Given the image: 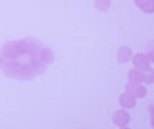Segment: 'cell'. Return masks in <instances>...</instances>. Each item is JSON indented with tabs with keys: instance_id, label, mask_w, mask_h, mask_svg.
I'll return each mask as SVG.
<instances>
[{
	"instance_id": "4",
	"label": "cell",
	"mask_w": 154,
	"mask_h": 129,
	"mask_svg": "<svg viewBox=\"0 0 154 129\" xmlns=\"http://www.w3.org/2000/svg\"><path fill=\"white\" fill-rule=\"evenodd\" d=\"M133 65H134V67L136 69H138V70H144V69H147V67H150V59L149 56L146 55V53H137V55H133Z\"/></svg>"
},
{
	"instance_id": "10",
	"label": "cell",
	"mask_w": 154,
	"mask_h": 129,
	"mask_svg": "<svg viewBox=\"0 0 154 129\" xmlns=\"http://www.w3.org/2000/svg\"><path fill=\"white\" fill-rule=\"evenodd\" d=\"M141 75H143V83H146V85L154 83V69L153 67H147V69L141 70Z\"/></svg>"
},
{
	"instance_id": "2",
	"label": "cell",
	"mask_w": 154,
	"mask_h": 129,
	"mask_svg": "<svg viewBox=\"0 0 154 129\" xmlns=\"http://www.w3.org/2000/svg\"><path fill=\"white\" fill-rule=\"evenodd\" d=\"M113 124L117 128H127L130 125V113L127 112L124 108L117 111L114 113V116H113Z\"/></svg>"
},
{
	"instance_id": "6",
	"label": "cell",
	"mask_w": 154,
	"mask_h": 129,
	"mask_svg": "<svg viewBox=\"0 0 154 129\" xmlns=\"http://www.w3.org/2000/svg\"><path fill=\"white\" fill-rule=\"evenodd\" d=\"M131 57H133V50L130 47H127V46H123V47H120V49L117 50V60L120 63L128 62Z\"/></svg>"
},
{
	"instance_id": "11",
	"label": "cell",
	"mask_w": 154,
	"mask_h": 129,
	"mask_svg": "<svg viewBox=\"0 0 154 129\" xmlns=\"http://www.w3.org/2000/svg\"><path fill=\"white\" fill-rule=\"evenodd\" d=\"M110 0H96L94 2V6L99 11H107L110 9Z\"/></svg>"
},
{
	"instance_id": "9",
	"label": "cell",
	"mask_w": 154,
	"mask_h": 129,
	"mask_svg": "<svg viewBox=\"0 0 154 129\" xmlns=\"http://www.w3.org/2000/svg\"><path fill=\"white\" fill-rule=\"evenodd\" d=\"M128 80L131 82V83H143V75H141V70H138V69H131L130 72H128Z\"/></svg>"
},
{
	"instance_id": "12",
	"label": "cell",
	"mask_w": 154,
	"mask_h": 129,
	"mask_svg": "<svg viewBox=\"0 0 154 129\" xmlns=\"http://www.w3.org/2000/svg\"><path fill=\"white\" fill-rule=\"evenodd\" d=\"M149 111H150V116H151V126L154 128V105H151L149 108Z\"/></svg>"
},
{
	"instance_id": "5",
	"label": "cell",
	"mask_w": 154,
	"mask_h": 129,
	"mask_svg": "<svg viewBox=\"0 0 154 129\" xmlns=\"http://www.w3.org/2000/svg\"><path fill=\"white\" fill-rule=\"evenodd\" d=\"M119 102H120L121 108H124V109H131V108L136 106V103H137V98H134L131 93H128V92H124V93H121L120 98H119Z\"/></svg>"
},
{
	"instance_id": "1",
	"label": "cell",
	"mask_w": 154,
	"mask_h": 129,
	"mask_svg": "<svg viewBox=\"0 0 154 129\" xmlns=\"http://www.w3.org/2000/svg\"><path fill=\"white\" fill-rule=\"evenodd\" d=\"M40 46L26 40L10 42L3 47V62L0 63L6 75L16 79H30L44 70V63L38 57Z\"/></svg>"
},
{
	"instance_id": "7",
	"label": "cell",
	"mask_w": 154,
	"mask_h": 129,
	"mask_svg": "<svg viewBox=\"0 0 154 129\" xmlns=\"http://www.w3.org/2000/svg\"><path fill=\"white\" fill-rule=\"evenodd\" d=\"M38 57L40 60L44 63V65H49L54 60V55H53V50L49 49V47H40V52H38Z\"/></svg>"
},
{
	"instance_id": "3",
	"label": "cell",
	"mask_w": 154,
	"mask_h": 129,
	"mask_svg": "<svg viewBox=\"0 0 154 129\" xmlns=\"http://www.w3.org/2000/svg\"><path fill=\"white\" fill-rule=\"evenodd\" d=\"M126 90L128 93H131L134 98H144L147 95V88L143 83H127L126 85Z\"/></svg>"
},
{
	"instance_id": "8",
	"label": "cell",
	"mask_w": 154,
	"mask_h": 129,
	"mask_svg": "<svg viewBox=\"0 0 154 129\" xmlns=\"http://www.w3.org/2000/svg\"><path fill=\"white\" fill-rule=\"evenodd\" d=\"M134 3L144 13H154V0H134Z\"/></svg>"
}]
</instances>
